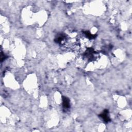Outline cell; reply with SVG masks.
I'll return each mask as SVG.
<instances>
[{
  "mask_svg": "<svg viewBox=\"0 0 132 132\" xmlns=\"http://www.w3.org/2000/svg\"><path fill=\"white\" fill-rule=\"evenodd\" d=\"M84 34L86 35V36L87 37V38H90V39H93L95 37V35H93V34H91L89 31H85Z\"/></svg>",
  "mask_w": 132,
  "mask_h": 132,
  "instance_id": "4",
  "label": "cell"
},
{
  "mask_svg": "<svg viewBox=\"0 0 132 132\" xmlns=\"http://www.w3.org/2000/svg\"><path fill=\"white\" fill-rule=\"evenodd\" d=\"M99 116H100L105 122H108L110 121V119L109 116V112L108 110L107 109L104 110L102 113L99 115Z\"/></svg>",
  "mask_w": 132,
  "mask_h": 132,
  "instance_id": "1",
  "label": "cell"
},
{
  "mask_svg": "<svg viewBox=\"0 0 132 132\" xmlns=\"http://www.w3.org/2000/svg\"><path fill=\"white\" fill-rule=\"evenodd\" d=\"M62 106L63 108L65 109H68L70 108V100L68 97L65 96L62 97Z\"/></svg>",
  "mask_w": 132,
  "mask_h": 132,
  "instance_id": "2",
  "label": "cell"
},
{
  "mask_svg": "<svg viewBox=\"0 0 132 132\" xmlns=\"http://www.w3.org/2000/svg\"><path fill=\"white\" fill-rule=\"evenodd\" d=\"M66 39L65 35L63 34H60L55 39V42L58 43H64Z\"/></svg>",
  "mask_w": 132,
  "mask_h": 132,
  "instance_id": "3",
  "label": "cell"
}]
</instances>
